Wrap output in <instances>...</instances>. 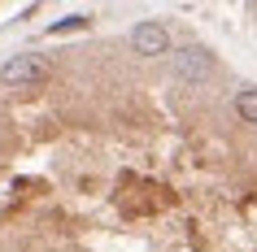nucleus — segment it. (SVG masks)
Returning <instances> with one entry per match:
<instances>
[{
    "label": "nucleus",
    "mask_w": 257,
    "mask_h": 252,
    "mask_svg": "<svg viewBox=\"0 0 257 252\" xmlns=\"http://www.w3.org/2000/svg\"><path fill=\"white\" fill-rule=\"evenodd\" d=\"M214 70H218L214 53L201 48V44H188V48H179V53H175V79L183 83V87H201V83H209V79H214Z\"/></svg>",
    "instance_id": "obj_1"
},
{
    "label": "nucleus",
    "mask_w": 257,
    "mask_h": 252,
    "mask_svg": "<svg viewBox=\"0 0 257 252\" xmlns=\"http://www.w3.org/2000/svg\"><path fill=\"white\" fill-rule=\"evenodd\" d=\"M48 79V57L44 53H18L0 66V83L5 87H40Z\"/></svg>",
    "instance_id": "obj_2"
},
{
    "label": "nucleus",
    "mask_w": 257,
    "mask_h": 252,
    "mask_svg": "<svg viewBox=\"0 0 257 252\" xmlns=\"http://www.w3.org/2000/svg\"><path fill=\"white\" fill-rule=\"evenodd\" d=\"M131 48H136L140 57H166V53H175L170 48V27L166 22H136L131 27Z\"/></svg>",
    "instance_id": "obj_3"
},
{
    "label": "nucleus",
    "mask_w": 257,
    "mask_h": 252,
    "mask_svg": "<svg viewBox=\"0 0 257 252\" xmlns=\"http://www.w3.org/2000/svg\"><path fill=\"white\" fill-rule=\"evenodd\" d=\"M231 105H235V118L240 122H253L257 126V87H240Z\"/></svg>",
    "instance_id": "obj_4"
},
{
    "label": "nucleus",
    "mask_w": 257,
    "mask_h": 252,
    "mask_svg": "<svg viewBox=\"0 0 257 252\" xmlns=\"http://www.w3.org/2000/svg\"><path fill=\"white\" fill-rule=\"evenodd\" d=\"M74 27H87V18H83V14H74V18H66V22H57V27H53V35H61V31H74Z\"/></svg>",
    "instance_id": "obj_5"
}]
</instances>
